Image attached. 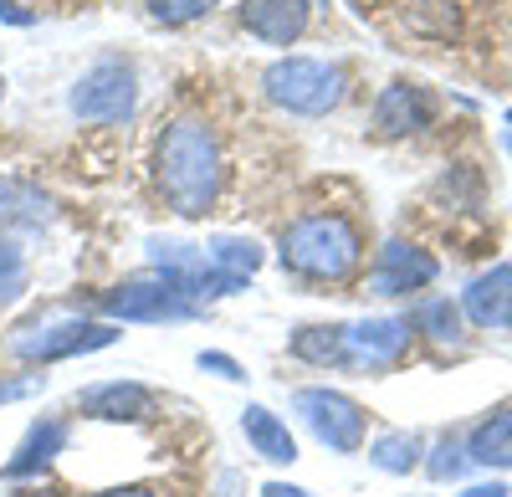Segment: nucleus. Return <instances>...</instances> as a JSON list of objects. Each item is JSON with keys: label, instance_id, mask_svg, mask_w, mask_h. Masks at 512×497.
Instances as JSON below:
<instances>
[{"label": "nucleus", "instance_id": "13", "mask_svg": "<svg viewBox=\"0 0 512 497\" xmlns=\"http://www.w3.org/2000/svg\"><path fill=\"white\" fill-rule=\"evenodd\" d=\"M62 446H67V421H57V416H47V421H31V431L21 436L16 457H11L6 467H0V477H6V482H21V477L41 472L52 457H62Z\"/></svg>", "mask_w": 512, "mask_h": 497}, {"label": "nucleus", "instance_id": "27", "mask_svg": "<svg viewBox=\"0 0 512 497\" xmlns=\"http://www.w3.org/2000/svg\"><path fill=\"white\" fill-rule=\"evenodd\" d=\"M262 497H313V492L292 487V482H267V487H262Z\"/></svg>", "mask_w": 512, "mask_h": 497}, {"label": "nucleus", "instance_id": "4", "mask_svg": "<svg viewBox=\"0 0 512 497\" xmlns=\"http://www.w3.org/2000/svg\"><path fill=\"white\" fill-rule=\"evenodd\" d=\"M98 308L108 318H123V323H164V318H190L200 303L190 298L185 277L154 267L144 277H128L123 287H113V293H103Z\"/></svg>", "mask_w": 512, "mask_h": 497}, {"label": "nucleus", "instance_id": "22", "mask_svg": "<svg viewBox=\"0 0 512 497\" xmlns=\"http://www.w3.org/2000/svg\"><path fill=\"white\" fill-rule=\"evenodd\" d=\"M21 287H26V267H21V252H16L11 241H0V303H6V298H16Z\"/></svg>", "mask_w": 512, "mask_h": 497}, {"label": "nucleus", "instance_id": "28", "mask_svg": "<svg viewBox=\"0 0 512 497\" xmlns=\"http://www.w3.org/2000/svg\"><path fill=\"white\" fill-rule=\"evenodd\" d=\"M466 497H507V487H502V482H492V487H466Z\"/></svg>", "mask_w": 512, "mask_h": 497}, {"label": "nucleus", "instance_id": "18", "mask_svg": "<svg viewBox=\"0 0 512 497\" xmlns=\"http://www.w3.org/2000/svg\"><path fill=\"white\" fill-rule=\"evenodd\" d=\"M205 262H210V267H221V272H236V277H251L256 267H262V246H256L251 236H231V231H221V236H210V241H205Z\"/></svg>", "mask_w": 512, "mask_h": 497}, {"label": "nucleus", "instance_id": "10", "mask_svg": "<svg viewBox=\"0 0 512 497\" xmlns=\"http://www.w3.org/2000/svg\"><path fill=\"white\" fill-rule=\"evenodd\" d=\"M241 26L267 47H292L308 31V0H241Z\"/></svg>", "mask_w": 512, "mask_h": 497}, {"label": "nucleus", "instance_id": "12", "mask_svg": "<svg viewBox=\"0 0 512 497\" xmlns=\"http://www.w3.org/2000/svg\"><path fill=\"white\" fill-rule=\"evenodd\" d=\"M77 405L88 410L93 421H144L149 405H154V395H149V385H139V380H103V385L82 390Z\"/></svg>", "mask_w": 512, "mask_h": 497}, {"label": "nucleus", "instance_id": "16", "mask_svg": "<svg viewBox=\"0 0 512 497\" xmlns=\"http://www.w3.org/2000/svg\"><path fill=\"white\" fill-rule=\"evenodd\" d=\"M292 359H303V364H344L349 359V328L344 323H308V328H297L292 334Z\"/></svg>", "mask_w": 512, "mask_h": 497}, {"label": "nucleus", "instance_id": "21", "mask_svg": "<svg viewBox=\"0 0 512 497\" xmlns=\"http://www.w3.org/2000/svg\"><path fill=\"white\" fill-rule=\"evenodd\" d=\"M210 11H216V0H149V16L164 26H190Z\"/></svg>", "mask_w": 512, "mask_h": 497}, {"label": "nucleus", "instance_id": "3", "mask_svg": "<svg viewBox=\"0 0 512 497\" xmlns=\"http://www.w3.org/2000/svg\"><path fill=\"white\" fill-rule=\"evenodd\" d=\"M262 88L277 108L303 113V118H323L328 108L344 103L349 77L338 62H318V57H282L262 72Z\"/></svg>", "mask_w": 512, "mask_h": 497}, {"label": "nucleus", "instance_id": "17", "mask_svg": "<svg viewBox=\"0 0 512 497\" xmlns=\"http://www.w3.org/2000/svg\"><path fill=\"white\" fill-rule=\"evenodd\" d=\"M472 462H482V467H512V405L507 410H497L492 421H482L477 431H472Z\"/></svg>", "mask_w": 512, "mask_h": 497}, {"label": "nucleus", "instance_id": "24", "mask_svg": "<svg viewBox=\"0 0 512 497\" xmlns=\"http://www.w3.org/2000/svg\"><path fill=\"white\" fill-rule=\"evenodd\" d=\"M456 472H461V451L446 441V446L436 451V462H431V477H441V482H446V477H456Z\"/></svg>", "mask_w": 512, "mask_h": 497}, {"label": "nucleus", "instance_id": "25", "mask_svg": "<svg viewBox=\"0 0 512 497\" xmlns=\"http://www.w3.org/2000/svg\"><path fill=\"white\" fill-rule=\"evenodd\" d=\"M0 21H11V26H36V16H31V11H21L16 0H0Z\"/></svg>", "mask_w": 512, "mask_h": 497}, {"label": "nucleus", "instance_id": "1", "mask_svg": "<svg viewBox=\"0 0 512 497\" xmlns=\"http://www.w3.org/2000/svg\"><path fill=\"white\" fill-rule=\"evenodd\" d=\"M154 180L169 200V211H180L190 221L216 205L226 170H221V144L210 134V123H200V118L169 123L154 149Z\"/></svg>", "mask_w": 512, "mask_h": 497}, {"label": "nucleus", "instance_id": "29", "mask_svg": "<svg viewBox=\"0 0 512 497\" xmlns=\"http://www.w3.org/2000/svg\"><path fill=\"white\" fill-rule=\"evenodd\" d=\"M11 497H57V492H47V487H26V492H11Z\"/></svg>", "mask_w": 512, "mask_h": 497}, {"label": "nucleus", "instance_id": "2", "mask_svg": "<svg viewBox=\"0 0 512 497\" xmlns=\"http://www.w3.org/2000/svg\"><path fill=\"white\" fill-rule=\"evenodd\" d=\"M277 257L287 272L297 277H313V282H338L349 277L364 257V236L349 216L338 211H313V216H297L287 231H282V246Z\"/></svg>", "mask_w": 512, "mask_h": 497}, {"label": "nucleus", "instance_id": "9", "mask_svg": "<svg viewBox=\"0 0 512 497\" xmlns=\"http://www.w3.org/2000/svg\"><path fill=\"white\" fill-rule=\"evenodd\" d=\"M431 93L415 88V82H390V88L379 93L374 103V129L384 139H405V134H420V129H431Z\"/></svg>", "mask_w": 512, "mask_h": 497}, {"label": "nucleus", "instance_id": "19", "mask_svg": "<svg viewBox=\"0 0 512 497\" xmlns=\"http://www.w3.org/2000/svg\"><path fill=\"white\" fill-rule=\"evenodd\" d=\"M369 462H374L379 472H410V467L420 462V441H415L410 431H390V436H379V441L369 446Z\"/></svg>", "mask_w": 512, "mask_h": 497}, {"label": "nucleus", "instance_id": "15", "mask_svg": "<svg viewBox=\"0 0 512 497\" xmlns=\"http://www.w3.org/2000/svg\"><path fill=\"white\" fill-rule=\"evenodd\" d=\"M241 431H246L251 451H256L262 462H277V467L297 462V441H292L287 421H282V416H272L267 405H246V410H241Z\"/></svg>", "mask_w": 512, "mask_h": 497}, {"label": "nucleus", "instance_id": "7", "mask_svg": "<svg viewBox=\"0 0 512 497\" xmlns=\"http://www.w3.org/2000/svg\"><path fill=\"white\" fill-rule=\"evenodd\" d=\"M139 103V77L123 57H103L93 62L88 72L77 77L72 88V113L88 118V123H113V118H128Z\"/></svg>", "mask_w": 512, "mask_h": 497}, {"label": "nucleus", "instance_id": "5", "mask_svg": "<svg viewBox=\"0 0 512 497\" xmlns=\"http://www.w3.org/2000/svg\"><path fill=\"white\" fill-rule=\"evenodd\" d=\"M118 344V328L113 323H88V318H47V323H26L11 334V354L26 364H57L72 354H93Z\"/></svg>", "mask_w": 512, "mask_h": 497}, {"label": "nucleus", "instance_id": "14", "mask_svg": "<svg viewBox=\"0 0 512 497\" xmlns=\"http://www.w3.org/2000/svg\"><path fill=\"white\" fill-rule=\"evenodd\" d=\"M466 318L482 323V328L512 323V262L482 272L472 287H466Z\"/></svg>", "mask_w": 512, "mask_h": 497}, {"label": "nucleus", "instance_id": "23", "mask_svg": "<svg viewBox=\"0 0 512 497\" xmlns=\"http://www.w3.org/2000/svg\"><path fill=\"white\" fill-rule=\"evenodd\" d=\"M200 369H210V375H221V380H246V369L231 359V354H216V349H200V359H195Z\"/></svg>", "mask_w": 512, "mask_h": 497}, {"label": "nucleus", "instance_id": "20", "mask_svg": "<svg viewBox=\"0 0 512 497\" xmlns=\"http://www.w3.org/2000/svg\"><path fill=\"white\" fill-rule=\"evenodd\" d=\"M420 328H425L431 339H441V344H456V339H461V313H456L446 298H431V303L420 308Z\"/></svg>", "mask_w": 512, "mask_h": 497}, {"label": "nucleus", "instance_id": "6", "mask_svg": "<svg viewBox=\"0 0 512 497\" xmlns=\"http://www.w3.org/2000/svg\"><path fill=\"white\" fill-rule=\"evenodd\" d=\"M292 410L303 416V426L328 446V451H359L364 446V405L344 390L308 385L292 395Z\"/></svg>", "mask_w": 512, "mask_h": 497}, {"label": "nucleus", "instance_id": "31", "mask_svg": "<svg viewBox=\"0 0 512 497\" xmlns=\"http://www.w3.org/2000/svg\"><path fill=\"white\" fill-rule=\"evenodd\" d=\"M507 123H512V108H507Z\"/></svg>", "mask_w": 512, "mask_h": 497}, {"label": "nucleus", "instance_id": "26", "mask_svg": "<svg viewBox=\"0 0 512 497\" xmlns=\"http://www.w3.org/2000/svg\"><path fill=\"white\" fill-rule=\"evenodd\" d=\"M93 497H159V492L144 487V482H128V487H108V492H93Z\"/></svg>", "mask_w": 512, "mask_h": 497}, {"label": "nucleus", "instance_id": "11", "mask_svg": "<svg viewBox=\"0 0 512 497\" xmlns=\"http://www.w3.org/2000/svg\"><path fill=\"white\" fill-rule=\"evenodd\" d=\"M410 344V318H364L349 328V359L344 364H395Z\"/></svg>", "mask_w": 512, "mask_h": 497}, {"label": "nucleus", "instance_id": "8", "mask_svg": "<svg viewBox=\"0 0 512 497\" xmlns=\"http://www.w3.org/2000/svg\"><path fill=\"white\" fill-rule=\"evenodd\" d=\"M431 277H436V257H431V252L405 246V241H390V246L374 257V267H369V293H379V298L420 293Z\"/></svg>", "mask_w": 512, "mask_h": 497}, {"label": "nucleus", "instance_id": "30", "mask_svg": "<svg viewBox=\"0 0 512 497\" xmlns=\"http://www.w3.org/2000/svg\"><path fill=\"white\" fill-rule=\"evenodd\" d=\"M0 98H6V77H0Z\"/></svg>", "mask_w": 512, "mask_h": 497}]
</instances>
